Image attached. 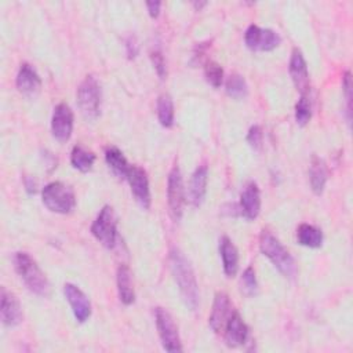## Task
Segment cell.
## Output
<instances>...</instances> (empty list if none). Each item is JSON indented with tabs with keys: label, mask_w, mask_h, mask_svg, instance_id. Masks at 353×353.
Wrapping results in <instances>:
<instances>
[{
	"label": "cell",
	"mask_w": 353,
	"mask_h": 353,
	"mask_svg": "<svg viewBox=\"0 0 353 353\" xmlns=\"http://www.w3.org/2000/svg\"><path fill=\"white\" fill-rule=\"evenodd\" d=\"M170 268L178 284L182 301L190 310H196L199 306V285L196 276L189 259L175 247L170 251Z\"/></svg>",
	"instance_id": "obj_1"
},
{
	"label": "cell",
	"mask_w": 353,
	"mask_h": 353,
	"mask_svg": "<svg viewBox=\"0 0 353 353\" xmlns=\"http://www.w3.org/2000/svg\"><path fill=\"white\" fill-rule=\"evenodd\" d=\"M14 266L29 291L43 298L50 295V283L46 274L28 252H17L14 255Z\"/></svg>",
	"instance_id": "obj_2"
},
{
	"label": "cell",
	"mask_w": 353,
	"mask_h": 353,
	"mask_svg": "<svg viewBox=\"0 0 353 353\" xmlns=\"http://www.w3.org/2000/svg\"><path fill=\"white\" fill-rule=\"evenodd\" d=\"M259 248L284 277L292 279L296 274V265L292 255L284 248L280 240L266 229L261 232Z\"/></svg>",
	"instance_id": "obj_3"
},
{
	"label": "cell",
	"mask_w": 353,
	"mask_h": 353,
	"mask_svg": "<svg viewBox=\"0 0 353 353\" xmlns=\"http://www.w3.org/2000/svg\"><path fill=\"white\" fill-rule=\"evenodd\" d=\"M43 204L52 212L69 214L76 205V196L70 186L62 182H50L41 190Z\"/></svg>",
	"instance_id": "obj_4"
},
{
	"label": "cell",
	"mask_w": 353,
	"mask_h": 353,
	"mask_svg": "<svg viewBox=\"0 0 353 353\" xmlns=\"http://www.w3.org/2000/svg\"><path fill=\"white\" fill-rule=\"evenodd\" d=\"M77 105L85 120H95L101 112V88L94 76H85L77 88Z\"/></svg>",
	"instance_id": "obj_5"
},
{
	"label": "cell",
	"mask_w": 353,
	"mask_h": 353,
	"mask_svg": "<svg viewBox=\"0 0 353 353\" xmlns=\"http://www.w3.org/2000/svg\"><path fill=\"white\" fill-rule=\"evenodd\" d=\"M92 236L106 248H113L117 237L116 214L110 205H103L91 225Z\"/></svg>",
	"instance_id": "obj_6"
},
{
	"label": "cell",
	"mask_w": 353,
	"mask_h": 353,
	"mask_svg": "<svg viewBox=\"0 0 353 353\" xmlns=\"http://www.w3.org/2000/svg\"><path fill=\"white\" fill-rule=\"evenodd\" d=\"M154 319L163 349L167 352H182L181 338L172 316L165 309L156 307Z\"/></svg>",
	"instance_id": "obj_7"
},
{
	"label": "cell",
	"mask_w": 353,
	"mask_h": 353,
	"mask_svg": "<svg viewBox=\"0 0 353 353\" xmlns=\"http://www.w3.org/2000/svg\"><path fill=\"white\" fill-rule=\"evenodd\" d=\"M244 41L252 51H272L280 46L281 37L272 29H263L252 23L245 30Z\"/></svg>",
	"instance_id": "obj_8"
},
{
	"label": "cell",
	"mask_w": 353,
	"mask_h": 353,
	"mask_svg": "<svg viewBox=\"0 0 353 353\" xmlns=\"http://www.w3.org/2000/svg\"><path fill=\"white\" fill-rule=\"evenodd\" d=\"M167 200L168 207L172 218L179 221L183 212L185 205V189H183V179L179 168L175 165L168 174L167 179Z\"/></svg>",
	"instance_id": "obj_9"
},
{
	"label": "cell",
	"mask_w": 353,
	"mask_h": 353,
	"mask_svg": "<svg viewBox=\"0 0 353 353\" xmlns=\"http://www.w3.org/2000/svg\"><path fill=\"white\" fill-rule=\"evenodd\" d=\"M125 179L130 183L131 192L137 203L142 208L148 210L150 207V189H149V179H148L146 171L138 165H131Z\"/></svg>",
	"instance_id": "obj_10"
},
{
	"label": "cell",
	"mask_w": 353,
	"mask_h": 353,
	"mask_svg": "<svg viewBox=\"0 0 353 353\" xmlns=\"http://www.w3.org/2000/svg\"><path fill=\"white\" fill-rule=\"evenodd\" d=\"M288 72L295 88L299 91L301 95H309L310 92V83H309V72L307 65L303 58V54L299 48H294L290 58Z\"/></svg>",
	"instance_id": "obj_11"
},
{
	"label": "cell",
	"mask_w": 353,
	"mask_h": 353,
	"mask_svg": "<svg viewBox=\"0 0 353 353\" xmlns=\"http://www.w3.org/2000/svg\"><path fill=\"white\" fill-rule=\"evenodd\" d=\"M73 131V112L66 103H58L54 108L51 119V132L59 142H66Z\"/></svg>",
	"instance_id": "obj_12"
},
{
	"label": "cell",
	"mask_w": 353,
	"mask_h": 353,
	"mask_svg": "<svg viewBox=\"0 0 353 353\" xmlns=\"http://www.w3.org/2000/svg\"><path fill=\"white\" fill-rule=\"evenodd\" d=\"M63 294L72 307L73 316L79 323H84L91 316V302L88 296L74 284L66 283L63 285Z\"/></svg>",
	"instance_id": "obj_13"
},
{
	"label": "cell",
	"mask_w": 353,
	"mask_h": 353,
	"mask_svg": "<svg viewBox=\"0 0 353 353\" xmlns=\"http://www.w3.org/2000/svg\"><path fill=\"white\" fill-rule=\"evenodd\" d=\"M232 313H233L232 303H230L228 294L218 292L214 298L211 314L208 317V324H210L211 330L216 334L223 332V328H225L229 317L232 316Z\"/></svg>",
	"instance_id": "obj_14"
},
{
	"label": "cell",
	"mask_w": 353,
	"mask_h": 353,
	"mask_svg": "<svg viewBox=\"0 0 353 353\" xmlns=\"http://www.w3.org/2000/svg\"><path fill=\"white\" fill-rule=\"evenodd\" d=\"M0 317L1 323L6 327H15L23 319L22 307L18 298L12 292L7 291L4 287L1 288L0 295Z\"/></svg>",
	"instance_id": "obj_15"
},
{
	"label": "cell",
	"mask_w": 353,
	"mask_h": 353,
	"mask_svg": "<svg viewBox=\"0 0 353 353\" xmlns=\"http://www.w3.org/2000/svg\"><path fill=\"white\" fill-rule=\"evenodd\" d=\"M17 88L22 95L28 98H34L40 92L41 79L32 65H21L17 74Z\"/></svg>",
	"instance_id": "obj_16"
},
{
	"label": "cell",
	"mask_w": 353,
	"mask_h": 353,
	"mask_svg": "<svg viewBox=\"0 0 353 353\" xmlns=\"http://www.w3.org/2000/svg\"><path fill=\"white\" fill-rule=\"evenodd\" d=\"M240 211L247 219H255L261 211V192L254 181L247 182L241 190Z\"/></svg>",
	"instance_id": "obj_17"
},
{
	"label": "cell",
	"mask_w": 353,
	"mask_h": 353,
	"mask_svg": "<svg viewBox=\"0 0 353 353\" xmlns=\"http://www.w3.org/2000/svg\"><path fill=\"white\" fill-rule=\"evenodd\" d=\"M225 342L229 347H237L245 343L248 338V327L237 312H233L229 317L225 328Z\"/></svg>",
	"instance_id": "obj_18"
},
{
	"label": "cell",
	"mask_w": 353,
	"mask_h": 353,
	"mask_svg": "<svg viewBox=\"0 0 353 353\" xmlns=\"http://www.w3.org/2000/svg\"><path fill=\"white\" fill-rule=\"evenodd\" d=\"M207 181H208V168L207 165H199L192 174L189 182L188 199L193 207H199L205 197L207 192Z\"/></svg>",
	"instance_id": "obj_19"
},
{
	"label": "cell",
	"mask_w": 353,
	"mask_h": 353,
	"mask_svg": "<svg viewBox=\"0 0 353 353\" xmlns=\"http://www.w3.org/2000/svg\"><path fill=\"white\" fill-rule=\"evenodd\" d=\"M219 254L225 274L228 277H234L239 269V252L228 236H222L219 240Z\"/></svg>",
	"instance_id": "obj_20"
},
{
	"label": "cell",
	"mask_w": 353,
	"mask_h": 353,
	"mask_svg": "<svg viewBox=\"0 0 353 353\" xmlns=\"http://www.w3.org/2000/svg\"><path fill=\"white\" fill-rule=\"evenodd\" d=\"M327 178H328V171H327L325 161L321 157L313 154L310 160V167H309V179H310L312 190L316 194L323 193L327 183Z\"/></svg>",
	"instance_id": "obj_21"
},
{
	"label": "cell",
	"mask_w": 353,
	"mask_h": 353,
	"mask_svg": "<svg viewBox=\"0 0 353 353\" xmlns=\"http://www.w3.org/2000/svg\"><path fill=\"white\" fill-rule=\"evenodd\" d=\"M117 291H119V298L124 305H131L135 301V292L132 287V280H131V270L125 263H121L117 268Z\"/></svg>",
	"instance_id": "obj_22"
},
{
	"label": "cell",
	"mask_w": 353,
	"mask_h": 353,
	"mask_svg": "<svg viewBox=\"0 0 353 353\" xmlns=\"http://www.w3.org/2000/svg\"><path fill=\"white\" fill-rule=\"evenodd\" d=\"M105 160L108 165L112 168V171L119 175L120 178H127V174L130 171V164L120 149L116 146H109L105 150Z\"/></svg>",
	"instance_id": "obj_23"
},
{
	"label": "cell",
	"mask_w": 353,
	"mask_h": 353,
	"mask_svg": "<svg viewBox=\"0 0 353 353\" xmlns=\"http://www.w3.org/2000/svg\"><path fill=\"white\" fill-rule=\"evenodd\" d=\"M296 239L301 245H305L309 248H319L323 244L321 230L309 223L299 225V228L296 230Z\"/></svg>",
	"instance_id": "obj_24"
},
{
	"label": "cell",
	"mask_w": 353,
	"mask_h": 353,
	"mask_svg": "<svg viewBox=\"0 0 353 353\" xmlns=\"http://www.w3.org/2000/svg\"><path fill=\"white\" fill-rule=\"evenodd\" d=\"M94 161H95V154L92 152H90L81 146H74L72 149L70 163L76 170H79L81 172H87L92 168Z\"/></svg>",
	"instance_id": "obj_25"
},
{
	"label": "cell",
	"mask_w": 353,
	"mask_h": 353,
	"mask_svg": "<svg viewBox=\"0 0 353 353\" xmlns=\"http://www.w3.org/2000/svg\"><path fill=\"white\" fill-rule=\"evenodd\" d=\"M157 119L163 127H172L174 124V103L168 94H161L157 98Z\"/></svg>",
	"instance_id": "obj_26"
},
{
	"label": "cell",
	"mask_w": 353,
	"mask_h": 353,
	"mask_svg": "<svg viewBox=\"0 0 353 353\" xmlns=\"http://www.w3.org/2000/svg\"><path fill=\"white\" fill-rule=\"evenodd\" d=\"M225 90L229 97H232L234 99H243L247 97L248 85L241 74L232 73L225 83Z\"/></svg>",
	"instance_id": "obj_27"
},
{
	"label": "cell",
	"mask_w": 353,
	"mask_h": 353,
	"mask_svg": "<svg viewBox=\"0 0 353 353\" xmlns=\"http://www.w3.org/2000/svg\"><path fill=\"white\" fill-rule=\"evenodd\" d=\"M312 117V102L309 95H301L295 105V120L299 125L309 123Z\"/></svg>",
	"instance_id": "obj_28"
},
{
	"label": "cell",
	"mask_w": 353,
	"mask_h": 353,
	"mask_svg": "<svg viewBox=\"0 0 353 353\" xmlns=\"http://www.w3.org/2000/svg\"><path fill=\"white\" fill-rule=\"evenodd\" d=\"M204 76H205V80L214 88H218V87H221V84L223 81V69L218 62L207 61L205 66H204Z\"/></svg>",
	"instance_id": "obj_29"
},
{
	"label": "cell",
	"mask_w": 353,
	"mask_h": 353,
	"mask_svg": "<svg viewBox=\"0 0 353 353\" xmlns=\"http://www.w3.org/2000/svg\"><path fill=\"white\" fill-rule=\"evenodd\" d=\"M240 285H241V292L247 296H254L258 292V283H256V277H255V270L248 266L240 279Z\"/></svg>",
	"instance_id": "obj_30"
},
{
	"label": "cell",
	"mask_w": 353,
	"mask_h": 353,
	"mask_svg": "<svg viewBox=\"0 0 353 353\" xmlns=\"http://www.w3.org/2000/svg\"><path fill=\"white\" fill-rule=\"evenodd\" d=\"M342 91L346 101V113H347V121L350 123V113H352V76L350 72H345L342 79Z\"/></svg>",
	"instance_id": "obj_31"
},
{
	"label": "cell",
	"mask_w": 353,
	"mask_h": 353,
	"mask_svg": "<svg viewBox=\"0 0 353 353\" xmlns=\"http://www.w3.org/2000/svg\"><path fill=\"white\" fill-rule=\"evenodd\" d=\"M150 59H152V63L159 74L160 79H164L167 76V70H165V61H164V57H163V52L157 48L152 50L150 51Z\"/></svg>",
	"instance_id": "obj_32"
},
{
	"label": "cell",
	"mask_w": 353,
	"mask_h": 353,
	"mask_svg": "<svg viewBox=\"0 0 353 353\" xmlns=\"http://www.w3.org/2000/svg\"><path fill=\"white\" fill-rule=\"evenodd\" d=\"M262 128L259 125H252L250 130H248V134H247V142L250 143L251 148L254 149H259L261 148V143H262Z\"/></svg>",
	"instance_id": "obj_33"
},
{
	"label": "cell",
	"mask_w": 353,
	"mask_h": 353,
	"mask_svg": "<svg viewBox=\"0 0 353 353\" xmlns=\"http://www.w3.org/2000/svg\"><path fill=\"white\" fill-rule=\"evenodd\" d=\"M160 7H161L160 1H148L146 3V8L152 18H156L160 14Z\"/></svg>",
	"instance_id": "obj_34"
},
{
	"label": "cell",
	"mask_w": 353,
	"mask_h": 353,
	"mask_svg": "<svg viewBox=\"0 0 353 353\" xmlns=\"http://www.w3.org/2000/svg\"><path fill=\"white\" fill-rule=\"evenodd\" d=\"M127 54H128V57L130 58H134L135 55H137V52H138V44H137V41H135V39L134 37H130L128 40H127Z\"/></svg>",
	"instance_id": "obj_35"
},
{
	"label": "cell",
	"mask_w": 353,
	"mask_h": 353,
	"mask_svg": "<svg viewBox=\"0 0 353 353\" xmlns=\"http://www.w3.org/2000/svg\"><path fill=\"white\" fill-rule=\"evenodd\" d=\"M205 4H207L205 1H201V3H197V1H194V3H193V6H194L197 10H200V8H201V7H204Z\"/></svg>",
	"instance_id": "obj_36"
}]
</instances>
